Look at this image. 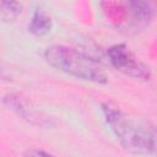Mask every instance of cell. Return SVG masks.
<instances>
[{
  "label": "cell",
  "mask_w": 157,
  "mask_h": 157,
  "mask_svg": "<svg viewBox=\"0 0 157 157\" xmlns=\"http://www.w3.org/2000/svg\"><path fill=\"white\" fill-rule=\"evenodd\" d=\"M104 120L120 145L129 152L152 156L156 151V130L151 123L139 121L110 103L102 104Z\"/></svg>",
  "instance_id": "1"
},
{
  "label": "cell",
  "mask_w": 157,
  "mask_h": 157,
  "mask_svg": "<svg viewBox=\"0 0 157 157\" xmlns=\"http://www.w3.org/2000/svg\"><path fill=\"white\" fill-rule=\"evenodd\" d=\"M44 59L52 67L78 80L98 85L108 82V77L99 64L74 48L53 44L45 49Z\"/></svg>",
  "instance_id": "2"
},
{
  "label": "cell",
  "mask_w": 157,
  "mask_h": 157,
  "mask_svg": "<svg viewBox=\"0 0 157 157\" xmlns=\"http://www.w3.org/2000/svg\"><path fill=\"white\" fill-rule=\"evenodd\" d=\"M110 65L118 71L132 78L144 81L151 80L150 67L144 64L125 44H114L107 49Z\"/></svg>",
  "instance_id": "3"
},
{
  "label": "cell",
  "mask_w": 157,
  "mask_h": 157,
  "mask_svg": "<svg viewBox=\"0 0 157 157\" xmlns=\"http://www.w3.org/2000/svg\"><path fill=\"white\" fill-rule=\"evenodd\" d=\"M2 102L9 109H11L13 113H16L20 118H22L23 120H26L33 125H38V126H52L53 125V121L47 115L38 112L23 97L18 96V94L7 93L4 96Z\"/></svg>",
  "instance_id": "4"
},
{
  "label": "cell",
  "mask_w": 157,
  "mask_h": 157,
  "mask_svg": "<svg viewBox=\"0 0 157 157\" xmlns=\"http://www.w3.org/2000/svg\"><path fill=\"white\" fill-rule=\"evenodd\" d=\"M52 28H53V21L50 16L42 9H36L27 26L28 32L36 37H43L48 34L52 31Z\"/></svg>",
  "instance_id": "5"
},
{
  "label": "cell",
  "mask_w": 157,
  "mask_h": 157,
  "mask_svg": "<svg viewBox=\"0 0 157 157\" xmlns=\"http://www.w3.org/2000/svg\"><path fill=\"white\" fill-rule=\"evenodd\" d=\"M128 6H129L132 18L137 26L145 27L146 25H148L151 22L155 10L150 2L135 0V1H129Z\"/></svg>",
  "instance_id": "6"
},
{
  "label": "cell",
  "mask_w": 157,
  "mask_h": 157,
  "mask_svg": "<svg viewBox=\"0 0 157 157\" xmlns=\"http://www.w3.org/2000/svg\"><path fill=\"white\" fill-rule=\"evenodd\" d=\"M22 11V5L17 1H0V21L11 22Z\"/></svg>",
  "instance_id": "7"
},
{
  "label": "cell",
  "mask_w": 157,
  "mask_h": 157,
  "mask_svg": "<svg viewBox=\"0 0 157 157\" xmlns=\"http://www.w3.org/2000/svg\"><path fill=\"white\" fill-rule=\"evenodd\" d=\"M23 157H55V156L42 148H28L25 151Z\"/></svg>",
  "instance_id": "8"
}]
</instances>
